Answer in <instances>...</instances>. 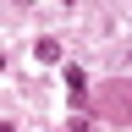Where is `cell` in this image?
I'll use <instances>...</instances> for the list:
<instances>
[{"mask_svg":"<svg viewBox=\"0 0 132 132\" xmlns=\"http://www.w3.org/2000/svg\"><path fill=\"white\" fill-rule=\"evenodd\" d=\"M66 94H72V105H77V110L88 105V77H82V66H77V61H66Z\"/></svg>","mask_w":132,"mask_h":132,"instance_id":"6da1fadb","label":"cell"},{"mask_svg":"<svg viewBox=\"0 0 132 132\" xmlns=\"http://www.w3.org/2000/svg\"><path fill=\"white\" fill-rule=\"evenodd\" d=\"M66 132H94V121H88V116H72V127H66Z\"/></svg>","mask_w":132,"mask_h":132,"instance_id":"3957f363","label":"cell"},{"mask_svg":"<svg viewBox=\"0 0 132 132\" xmlns=\"http://www.w3.org/2000/svg\"><path fill=\"white\" fill-rule=\"evenodd\" d=\"M33 61H44V66H50V61H61V39H50V33H44V39L33 44Z\"/></svg>","mask_w":132,"mask_h":132,"instance_id":"7a4b0ae2","label":"cell"},{"mask_svg":"<svg viewBox=\"0 0 132 132\" xmlns=\"http://www.w3.org/2000/svg\"><path fill=\"white\" fill-rule=\"evenodd\" d=\"M0 132H16V127H11V121H6V116H0Z\"/></svg>","mask_w":132,"mask_h":132,"instance_id":"277c9868","label":"cell"}]
</instances>
